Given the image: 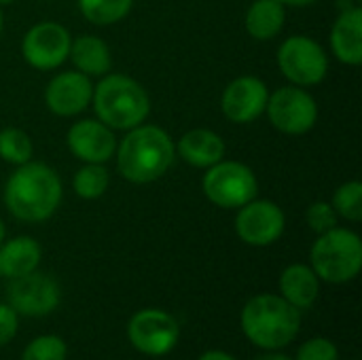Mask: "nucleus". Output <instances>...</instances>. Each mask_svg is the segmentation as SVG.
Masks as SVG:
<instances>
[{
	"label": "nucleus",
	"mask_w": 362,
	"mask_h": 360,
	"mask_svg": "<svg viewBox=\"0 0 362 360\" xmlns=\"http://www.w3.org/2000/svg\"><path fill=\"white\" fill-rule=\"evenodd\" d=\"M4 206L13 219L25 225L49 221L62 206L64 187L57 172L42 161L15 166L2 193Z\"/></svg>",
	"instance_id": "nucleus-1"
},
{
	"label": "nucleus",
	"mask_w": 362,
	"mask_h": 360,
	"mask_svg": "<svg viewBox=\"0 0 362 360\" xmlns=\"http://www.w3.org/2000/svg\"><path fill=\"white\" fill-rule=\"evenodd\" d=\"M117 172L132 185H151L163 178L176 161V142L153 123H140L117 140Z\"/></svg>",
	"instance_id": "nucleus-2"
},
{
	"label": "nucleus",
	"mask_w": 362,
	"mask_h": 360,
	"mask_svg": "<svg viewBox=\"0 0 362 360\" xmlns=\"http://www.w3.org/2000/svg\"><path fill=\"white\" fill-rule=\"evenodd\" d=\"M240 329L259 350H284L301 331V312L276 293H261L244 303Z\"/></svg>",
	"instance_id": "nucleus-3"
},
{
	"label": "nucleus",
	"mask_w": 362,
	"mask_h": 360,
	"mask_svg": "<svg viewBox=\"0 0 362 360\" xmlns=\"http://www.w3.org/2000/svg\"><path fill=\"white\" fill-rule=\"evenodd\" d=\"M91 106L95 119L112 132H127L144 123L151 115L148 91L136 79L119 72L100 76V83L93 85Z\"/></svg>",
	"instance_id": "nucleus-4"
},
{
	"label": "nucleus",
	"mask_w": 362,
	"mask_h": 360,
	"mask_svg": "<svg viewBox=\"0 0 362 360\" xmlns=\"http://www.w3.org/2000/svg\"><path fill=\"white\" fill-rule=\"evenodd\" d=\"M310 267L320 282L333 286L356 280L362 269L361 236L339 225L320 233L310 250Z\"/></svg>",
	"instance_id": "nucleus-5"
},
{
	"label": "nucleus",
	"mask_w": 362,
	"mask_h": 360,
	"mask_svg": "<svg viewBox=\"0 0 362 360\" xmlns=\"http://www.w3.org/2000/svg\"><path fill=\"white\" fill-rule=\"evenodd\" d=\"M202 191L212 206L221 210H238L259 195V178L250 166L235 159H221L206 168Z\"/></svg>",
	"instance_id": "nucleus-6"
},
{
	"label": "nucleus",
	"mask_w": 362,
	"mask_h": 360,
	"mask_svg": "<svg viewBox=\"0 0 362 360\" xmlns=\"http://www.w3.org/2000/svg\"><path fill=\"white\" fill-rule=\"evenodd\" d=\"M276 62L291 85L305 89L320 85L329 74V55L325 47L308 34H293L284 38L278 47Z\"/></svg>",
	"instance_id": "nucleus-7"
},
{
	"label": "nucleus",
	"mask_w": 362,
	"mask_h": 360,
	"mask_svg": "<svg viewBox=\"0 0 362 360\" xmlns=\"http://www.w3.org/2000/svg\"><path fill=\"white\" fill-rule=\"evenodd\" d=\"M265 115L274 129L284 136H303L318 123V102L305 89L297 85H284L269 91Z\"/></svg>",
	"instance_id": "nucleus-8"
},
{
	"label": "nucleus",
	"mask_w": 362,
	"mask_h": 360,
	"mask_svg": "<svg viewBox=\"0 0 362 360\" xmlns=\"http://www.w3.org/2000/svg\"><path fill=\"white\" fill-rule=\"evenodd\" d=\"M127 339L144 356H168L180 342V325L165 310L144 308L129 318Z\"/></svg>",
	"instance_id": "nucleus-9"
},
{
	"label": "nucleus",
	"mask_w": 362,
	"mask_h": 360,
	"mask_svg": "<svg viewBox=\"0 0 362 360\" xmlns=\"http://www.w3.org/2000/svg\"><path fill=\"white\" fill-rule=\"evenodd\" d=\"M235 212H238L233 221L235 236L252 248L272 246L284 236L286 214L272 199H263L257 195Z\"/></svg>",
	"instance_id": "nucleus-10"
},
{
	"label": "nucleus",
	"mask_w": 362,
	"mask_h": 360,
	"mask_svg": "<svg viewBox=\"0 0 362 360\" xmlns=\"http://www.w3.org/2000/svg\"><path fill=\"white\" fill-rule=\"evenodd\" d=\"M72 34L57 21H38L21 38V55L34 70H57L70 53Z\"/></svg>",
	"instance_id": "nucleus-11"
},
{
	"label": "nucleus",
	"mask_w": 362,
	"mask_h": 360,
	"mask_svg": "<svg viewBox=\"0 0 362 360\" xmlns=\"http://www.w3.org/2000/svg\"><path fill=\"white\" fill-rule=\"evenodd\" d=\"M6 299L19 316L42 318L57 310L62 301V289L55 278L36 269L11 280L6 289Z\"/></svg>",
	"instance_id": "nucleus-12"
},
{
	"label": "nucleus",
	"mask_w": 362,
	"mask_h": 360,
	"mask_svg": "<svg viewBox=\"0 0 362 360\" xmlns=\"http://www.w3.org/2000/svg\"><path fill=\"white\" fill-rule=\"evenodd\" d=\"M269 87L255 74L233 79L221 93V112L235 125H250L265 115Z\"/></svg>",
	"instance_id": "nucleus-13"
},
{
	"label": "nucleus",
	"mask_w": 362,
	"mask_h": 360,
	"mask_svg": "<svg viewBox=\"0 0 362 360\" xmlns=\"http://www.w3.org/2000/svg\"><path fill=\"white\" fill-rule=\"evenodd\" d=\"M93 83L78 70L57 72L45 87V104L55 117H76L91 106Z\"/></svg>",
	"instance_id": "nucleus-14"
},
{
	"label": "nucleus",
	"mask_w": 362,
	"mask_h": 360,
	"mask_svg": "<svg viewBox=\"0 0 362 360\" xmlns=\"http://www.w3.org/2000/svg\"><path fill=\"white\" fill-rule=\"evenodd\" d=\"M66 146L83 163H106L115 157L117 136L100 119H78L68 127Z\"/></svg>",
	"instance_id": "nucleus-15"
},
{
	"label": "nucleus",
	"mask_w": 362,
	"mask_h": 360,
	"mask_svg": "<svg viewBox=\"0 0 362 360\" xmlns=\"http://www.w3.org/2000/svg\"><path fill=\"white\" fill-rule=\"evenodd\" d=\"M331 53L346 66H358L362 62V4L344 6L333 21Z\"/></svg>",
	"instance_id": "nucleus-16"
},
{
	"label": "nucleus",
	"mask_w": 362,
	"mask_h": 360,
	"mask_svg": "<svg viewBox=\"0 0 362 360\" xmlns=\"http://www.w3.org/2000/svg\"><path fill=\"white\" fill-rule=\"evenodd\" d=\"M225 153H227L225 140L216 132L206 129V127L189 129L176 142V155L185 163L199 168V170H206L218 163L221 159H225Z\"/></svg>",
	"instance_id": "nucleus-17"
},
{
	"label": "nucleus",
	"mask_w": 362,
	"mask_h": 360,
	"mask_svg": "<svg viewBox=\"0 0 362 360\" xmlns=\"http://www.w3.org/2000/svg\"><path fill=\"white\" fill-rule=\"evenodd\" d=\"M280 297L286 299L299 312L310 310L320 295V278L305 263H293L282 269L278 280Z\"/></svg>",
	"instance_id": "nucleus-18"
},
{
	"label": "nucleus",
	"mask_w": 362,
	"mask_h": 360,
	"mask_svg": "<svg viewBox=\"0 0 362 360\" xmlns=\"http://www.w3.org/2000/svg\"><path fill=\"white\" fill-rule=\"evenodd\" d=\"M68 59L72 62L74 70L87 74L89 79H100L110 72L112 55L110 47L104 38L95 34H78L70 42Z\"/></svg>",
	"instance_id": "nucleus-19"
},
{
	"label": "nucleus",
	"mask_w": 362,
	"mask_h": 360,
	"mask_svg": "<svg viewBox=\"0 0 362 360\" xmlns=\"http://www.w3.org/2000/svg\"><path fill=\"white\" fill-rule=\"evenodd\" d=\"M42 261L40 244L30 236H17L0 244V276L6 280L21 278L38 269Z\"/></svg>",
	"instance_id": "nucleus-20"
},
{
	"label": "nucleus",
	"mask_w": 362,
	"mask_h": 360,
	"mask_svg": "<svg viewBox=\"0 0 362 360\" xmlns=\"http://www.w3.org/2000/svg\"><path fill=\"white\" fill-rule=\"evenodd\" d=\"M286 23V6H282L276 0H255L246 15H244V28L246 32L261 42L274 40Z\"/></svg>",
	"instance_id": "nucleus-21"
},
{
	"label": "nucleus",
	"mask_w": 362,
	"mask_h": 360,
	"mask_svg": "<svg viewBox=\"0 0 362 360\" xmlns=\"http://www.w3.org/2000/svg\"><path fill=\"white\" fill-rule=\"evenodd\" d=\"M81 15L93 25H115L123 21L134 6V0H76Z\"/></svg>",
	"instance_id": "nucleus-22"
},
{
	"label": "nucleus",
	"mask_w": 362,
	"mask_h": 360,
	"mask_svg": "<svg viewBox=\"0 0 362 360\" xmlns=\"http://www.w3.org/2000/svg\"><path fill=\"white\" fill-rule=\"evenodd\" d=\"M110 187V174L104 163H83L72 178V189L81 199H100Z\"/></svg>",
	"instance_id": "nucleus-23"
},
{
	"label": "nucleus",
	"mask_w": 362,
	"mask_h": 360,
	"mask_svg": "<svg viewBox=\"0 0 362 360\" xmlns=\"http://www.w3.org/2000/svg\"><path fill=\"white\" fill-rule=\"evenodd\" d=\"M34 155L32 138L19 127L0 129V159L11 166L28 163Z\"/></svg>",
	"instance_id": "nucleus-24"
},
{
	"label": "nucleus",
	"mask_w": 362,
	"mask_h": 360,
	"mask_svg": "<svg viewBox=\"0 0 362 360\" xmlns=\"http://www.w3.org/2000/svg\"><path fill=\"white\" fill-rule=\"evenodd\" d=\"M331 206L335 208L337 216L348 223H361L362 221V182L361 180H348L339 185L333 193Z\"/></svg>",
	"instance_id": "nucleus-25"
},
{
	"label": "nucleus",
	"mask_w": 362,
	"mask_h": 360,
	"mask_svg": "<svg viewBox=\"0 0 362 360\" xmlns=\"http://www.w3.org/2000/svg\"><path fill=\"white\" fill-rule=\"evenodd\" d=\"M68 346L59 335H40L34 337L25 348L21 360H66Z\"/></svg>",
	"instance_id": "nucleus-26"
},
{
	"label": "nucleus",
	"mask_w": 362,
	"mask_h": 360,
	"mask_svg": "<svg viewBox=\"0 0 362 360\" xmlns=\"http://www.w3.org/2000/svg\"><path fill=\"white\" fill-rule=\"evenodd\" d=\"M305 223H308V227L316 236H320V233L337 227L339 225V216H337L335 208L331 206V202L318 199V202H314V204L308 206V210H305Z\"/></svg>",
	"instance_id": "nucleus-27"
},
{
	"label": "nucleus",
	"mask_w": 362,
	"mask_h": 360,
	"mask_svg": "<svg viewBox=\"0 0 362 360\" xmlns=\"http://www.w3.org/2000/svg\"><path fill=\"white\" fill-rule=\"evenodd\" d=\"M295 360H339V350L327 337H312L299 346Z\"/></svg>",
	"instance_id": "nucleus-28"
},
{
	"label": "nucleus",
	"mask_w": 362,
	"mask_h": 360,
	"mask_svg": "<svg viewBox=\"0 0 362 360\" xmlns=\"http://www.w3.org/2000/svg\"><path fill=\"white\" fill-rule=\"evenodd\" d=\"M17 331H19V314L8 303H0V348L11 344Z\"/></svg>",
	"instance_id": "nucleus-29"
},
{
	"label": "nucleus",
	"mask_w": 362,
	"mask_h": 360,
	"mask_svg": "<svg viewBox=\"0 0 362 360\" xmlns=\"http://www.w3.org/2000/svg\"><path fill=\"white\" fill-rule=\"evenodd\" d=\"M197 360H238L235 356H231L229 352H225V350H208V352H204L202 356Z\"/></svg>",
	"instance_id": "nucleus-30"
},
{
	"label": "nucleus",
	"mask_w": 362,
	"mask_h": 360,
	"mask_svg": "<svg viewBox=\"0 0 362 360\" xmlns=\"http://www.w3.org/2000/svg\"><path fill=\"white\" fill-rule=\"evenodd\" d=\"M276 2H280L282 6H293V8H305V6H312V4H316L318 0H276Z\"/></svg>",
	"instance_id": "nucleus-31"
},
{
	"label": "nucleus",
	"mask_w": 362,
	"mask_h": 360,
	"mask_svg": "<svg viewBox=\"0 0 362 360\" xmlns=\"http://www.w3.org/2000/svg\"><path fill=\"white\" fill-rule=\"evenodd\" d=\"M255 360H295L291 359V356H286V354H282V352H265V354H261V356H257Z\"/></svg>",
	"instance_id": "nucleus-32"
},
{
	"label": "nucleus",
	"mask_w": 362,
	"mask_h": 360,
	"mask_svg": "<svg viewBox=\"0 0 362 360\" xmlns=\"http://www.w3.org/2000/svg\"><path fill=\"white\" fill-rule=\"evenodd\" d=\"M6 240V227H4V221L0 219V244Z\"/></svg>",
	"instance_id": "nucleus-33"
},
{
	"label": "nucleus",
	"mask_w": 362,
	"mask_h": 360,
	"mask_svg": "<svg viewBox=\"0 0 362 360\" xmlns=\"http://www.w3.org/2000/svg\"><path fill=\"white\" fill-rule=\"evenodd\" d=\"M4 30V15H2V6H0V34Z\"/></svg>",
	"instance_id": "nucleus-34"
},
{
	"label": "nucleus",
	"mask_w": 362,
	"mask_h": 360,
	"mask_svg": "<svg viewBox=\"0 0 362 360\" xmlns=\"http://www.w3.org/2000/svg\"><path fill=\"white\" fill-rule=\"evenodd\" d=\"M13 2H17V0H0V6H8V4H13Z\"/></svg>",
	"instance_id": "nucleus-35"
},
{
	"label": "nucleus",
	"mask_w": 362,
	"mask_h": 360,
	"mask_svg": "<svg viewBox=\"0 0 362 360\" xmlns=\"http://www.w3.org/2000/svg\"><path fill=\"white\" fill-rule=\"evenodd\" d=\"M354 2H356V4H362V0H354Z\"/></svg>",
	"instance_id": "nucleus-36"
}]
</instances>
